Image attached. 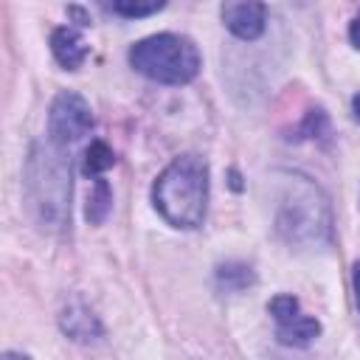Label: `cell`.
I'll return each mask as SVG.
<instances>
[{
	"instance_id": "6da1fadb",
	"label": "cell",
	"mask_w": 360,
	"mask_h": 360,
	"mask_svg": "<svg viewBox=\"0 0 360 360\" xmlns=\"http://www.w3.org/2000/svg\"><path fill=\"white\" fill-rule=\"evenodd\" d=\"M25 197L39 228L62 231L70 217V160L53 141H39L25 163Z\"/></svg>"
},
{
	"instance_id": "7a4b0ae2",
	"label": "cell",
	"mask_w": 360,
	"mask_h": 360,
	"mask_svg": "<svg viewBox=\"0 0 360 360\" xmlns=\"http://www.w3.org/2000/svg\"><path fill=\"white\" fill-rule=\"evenodd\" d=\"M152 205L172 228H200L208 208V163L200 155L174 158L152 183Z\"/></svg>"
},
{
	"instance_id": "3957f363",
	"label": "cell",
	"mask_w": 360,
	"mask_h": 360,
	"mask_svg": "<svg viewBox=\"0 0 360 360\" xmlns=\"http://www.w3.org/2000/svg\"><path fill=\"white\" fill-rule=\"evenodd\" d=\"M276 231L287 245L318 250L332 242V211L326 194L304 174H287L276 208Z\"/></svg>"
},
{
	"instance_id": "277c9868",
	"label": "cell",
	"mask_w": 360,
	"mask_h": 360,
	"mask_svg": "<svg viewBox=\"0 0 360 360\" xmlns=\"http://www.w3.org/2000/svg\"><path fill=\"white\" fill-rule=\"evenodd\" d=\"M129 65L158 84H188L197 79L202 59L197 45L183 34H152L138 39L129 53Z\"/></svg>"
},
{
	"instance_id": "5b68a950",
	"label": "cell",
	"mask_w": 360,
	"mask_h": 360,
	"mask_svg": "<svg viewBox=\"0 0 360 360\" xmlns=\"http://www.w3.org/2000/svg\"><path fill=\"white\" fill-rule=\"evenodd\" d=\"M96 118H93V110L90 104L73 93V90H62L53 104H51V112H48V138L59 146H68L73 141H79L82 135H87L93 129Z\"/></svg>"
},
{
	"instance_id": "8992f818",
	"label": "cell",
	"mask_w": 360,
	"mask_h": 360,
	"mask_svg": "<svg viewBox=\"0 0 360 360\" xmlns=\"http://www.w3.org/2000/svg\"><path fill=\"white\" fill-rule=\"evenodd\" d=\"M267 309L276 321V335L284 346H309L321 335V323L312 315L301 312L295 295H276Z\"/></svg>"
},
{
	"instance_id": "52a82bcc",
	"label": "cell",
	"mask_w": 360,
	"mask_h": 360,
	"mask_svg": "<svg viewBox=\"0 0 360 360\" xmlns=\"http://www.w3.org/2000/svg\"><path fill=\"white\" fill-rule=\"evenodd\" d=\"M219 14H222L225 28L245 42L259 39L264 34V25H267V6L264 3H225L219 8Z\"/></svg>"
},
{
	"instance_id": "ba28073f",
	"label": "cell",
	"mask_w": 360,
	"mask_h": 360,
	"mask_svg": "<svg viewBox=\"0 0 360 360\" xmlns=\"http://www.w3.org/2000/svg\"><path fill=\"white\" fill-rule=\"evenodd\" d=\"M59 323H62V332L79 343H90V340H98L101 338V323L98 318L90 312V307H84V301H70L62 315H59Z\"/></svg>"
},
{
	"instance_id": "9c48e42d",
	"label": "cell",
	"mask_w": 360,
	"mask_h": 360,
	"mask_svg": "<svg viewBox=\"0 0 360 360\" xmlns=\"http://www.w3.org/2000/svg\"><path fill=\"white\" fill-rule=\"evenodd\" d=\"M51 51H53V59L65 70H79L84 65L87 53H90L84 37L76 28H68V25H62V28H56L51 34Z\"/></svg>"
},
{
	"instance_id": "30bf717a",
	"label": "cell",
	"mask_w": 360,
	"mask_h": 360,
	"mask_svg": "<svg viewBox=\"0 0 360 360\" xmlns=\"http://www.w3.org/2000/svg\"><path fill=\"white\" fill-rule=\"evenodd\" d=\"M256 281L253 267L245 262H225L217 267V287L222 292H242Z\"/></svg>"
},
{
	"instance_id": "8fae6325",
	"label": "cell",
	"mask_w": 360,
	"mask_h": 360,
	"mask_svg": "<svg viewBox=\"0 0 360 360\" xmlns=\"http://www.w3.org/2000/svg\"><path fill=\"white\" fill-rule=\"evenodd\" d=\"M110 208H112V188H110V183L104 177H98V180H93V188L87 194L84 217H87L90 225H101L107 219Z\"/></svg>"
},
{
	"instance_id": "7c38bea8",
	"label": "cell",
	"mask_w": 360,
	"mask_h": 360,
	"mask_svg": "<svg viewBox=\"0 0 360 360\" xmlns=\"http://www.w3.org/2000/svg\"><path fill=\"white\" fill-rule=\"evenodd\" d=\"M112 163H115V152L104 143V141H93L87 149H84V174L87 177H93V180H98L107 169H112Z\"/></svg>"
},
{
	"instance_id": "4fadbf2b",
	"label": "cell",
	"mask_w": 360,
	"mask_h": 360,
	"mask_svg": "<svg viewBox=\"0 0 360 360\" xmlns=\"http://www.w3.org/2000/svg\"><path fill=\"white\" fill-rule=\"evenodd\" d=\"M104 8L118 14V17H129L132 20V17H149V14L160 11L163 3H124V0H118V3H104Z\"/></svg>"
},
{
	"instance_id": "5bb4252c",
	"label": "cell",
	"mask_w": 360,
	"mask_h": 360,
	"mask_svg": "<svg viewBox=\"0 0 360 360\" xmlns=\"http://www.w3.org/2000/svg\"><path fill=\"white\" fill-rule=\"evenodd\" d=\"M329 129V124H326V115H323V110H312L309 115H307V121H304V135L307 138H318L321 132H326Z\"/></svg>"
},
{
	"instance_id": "9a60e30c",
	"label": "cell",
	"mask_w": 360,
	"mask_h": 360,
	"mask_svg": "<svg viewBox=\"0 0 360 360\" xmlns=\"http://www.w3.org/2000/svg\"><path fill=\"white\" fill-rule=\"evenodd\" d=\"M349 42L360 51V11L352 17V22H349Z\"/></svg>"
},
{
	"instance_id": "2e32d148",
	"label": "cell",
	"mask_w": 360,
	"mask_h": 360,
	"mask_svg": "<svg viewBox=\"0 0 360 360\" xmlns=\"http://www.w3.org/2000/svg\"><path fill=\"white\" fill-rule=\"evenodd\" d=\"M352 287H354V304H357V312H360V259L352 267Z\"/></svg>"
},
{
	"instance_id": "e0dca14e",
	"label": "cell",
	"mask_w": 360,
	"mask_h": 360,
	"mask_svg": "<svg viewBox=\"0 0 360 360\" xmlns=\"http://www.w3.org/2000/svg\"><path fill=\"white\" fill-rule=\"evenodd\" d=\"M0 360H31L28 354H22V352H3V357Z\"/></svg>"
},
{
	"instance_id": "ac0fdd59",
	"label": "cell",
	"mask_w": 360,
	"mask_h": 360,
	"mask_svg": "<svg viewBox=\"0 0 360 360\" xmlns=\"http://www.w3.org/2000/svg\"><path fill=\"white\" fill-rule=\"evenodd\" d=\"M352 112H354V118L360 121V93H357V96L352 98Z\"/></svg>"
}]
</instances>
